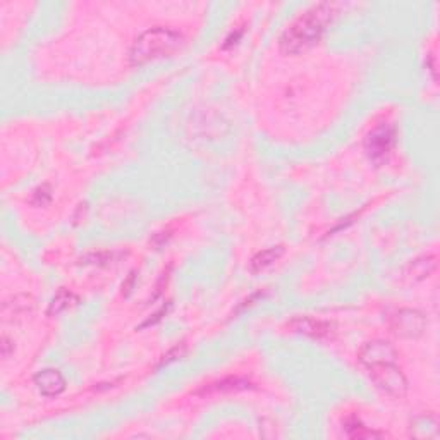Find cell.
I'll return each instance as SVG.
<instances>
[{"mask_svg": "<svg viewBox=\"0 0 440 440\" xmlns=\"http://www.w3.org/2000/svg\"><path fill=\"white\" fill-rule=\"evenodd\" d=\"M337 4L322 2L299 14L279 38V49L282 54L296 55L311 49L337 14Z\"/></svg>", "mask_w": 440, "mask_h": 440, "instance_id": "obj_1", "label": "cell"}, {"mask_svg": "<svg viewBox=\"0 0 440 440\" xmlns=\"http://www.w3.org/2000/svg\"><path fill=\"white\" fill-rule=\"evenodd\" d=\"M184 45V37L179 31L170 28H150L143 31L129 52V61L133 67H141L158 59L170 57L175 52L181 50Z\"/></svg>", "mask_w": 440, "mask_h": 440, "instance_id": "obj_2", "label": "cell"}, {"mask_svg": "<svg viewBox=\"0 0 440 440\" xmlns=\"http://www.w3.org/2000/svg\"><path fill=\"white\" fill-rule=\"evenodd\" d=\"M368 371H370V377L375 386L386 394L398 399L407 394V380L404 377L401 368L395 363H383V365L371 366L368 368Z\"/></svg>", "mask_w": 440, "mask_h": 440, "instance_id": "obj_3", "label": "cell"}, {"mask_svg": "<svg viewBox=\"0 0 440 440\" xmlns=\"http://www.w3.org/2000/svg\"><path fill=\"white\" fill-rule=\"evenodd\" d=\"M395 145V129L390 124H378L365 138V150L371 162L382 163Z\"/></svg>", "mask_w": 440, "mask_h": 440, "instance_id": "obj_4", "label": "cell"}, {"mask_svg": "<svg viewBox=\"0 0 440 440\" xmlns=\"http://www.w3.org/2000/svg\"><path fill=\"white\" fill-rule=\"evenodd\" d=\"M427 318L418 310H404L395 311L394 317H390V330L398 337L403 339H416L425 332Z\"/></svg>", "mask_w": 440, "mask_h": 440, "instance_id": "obj_5", "label": "cell"}, {"mask_svg": "<svg viewBox=\"0 0 440 440\" xmlns=\"http://www.w3.org/2000/svg\"><path fill=\"white\" fill-rule=\"evenodd\" d=\"M358 359L363 366L371 368L383 363H398V353L386 341H370L363 344L358 353Z\"/></svg>", "mask_w": 440, "mask_h": 440, "instance_id": "obj_6", "label": "cell"}, {"mask_svg": "<svg viewBox=\"0 0 440 440\" xmlns=\"http://www.w3.org/2000/svg\"><path fill=\"white\" fill-rule=\"evenodd\" d=\"M287 329L291 332H296V334L308 335V337L323 339L330 335L332 325L327 322H322V320H315L310 317H296L287 323Z\"/></svg>", "mask_w": 440, "mask_h": 440, "instance_id": "obj_7", "label": "cell"}, {"mask_svg": "<svg viewBox=\"0 0 440 440\" xmlns=\"http://www.w3.org/2000/svg\"><path fill=\"white\" fill-rule=\"evenodd\" d=\"M35 386L42 392L45 398H55V395L62 394L66 390V378L62 374L54 368H47V370L40 371L35 377Z\"/></svg>", "mask_w": 440, "mask_h": 440, "instance_id": "obj_8", "label": "cell"}, {"mask_svg": "<svg viewBox=\"0 0 440 440\" xmlns=\"http://www.w3.org/2000/svg\"><path fill=\"white\" fill-rule=\"evenodd\" d=\"M435 267H437V258L434 255H425V257H419L407 263V267L404 269V277L410 282L423 281L435 270Z\"/></svg>", "mask_w": 440, "mask_h": 440, "instance_id": "obj_9", "label": "cell"}, {"mask_svg": "<svg viewBox=\"0 0 440 440\" xmlns=\"http://www.w3.org/2000/svg\"><path fill=\"white\" fill-rule=\"evenodd\" d=\"M250 387V382L243 378H224L220 382L208 383V386L199 389L196 394L198 395H219V394H231V392H238V390H245Z\"/></svg>", "mask_w": 440, "mask_h": 440, "instance_id": "obj_10", "label": "cell"}, {"mask_svg": "<svg viewBox=\"0 0 440 440\" xmlns=\"http://www.w3.org/2000/svg\"><path fill=\"white\" fill-rule=\"evenodd\" d=\"M282 255H284V246H281V245L272 246V248H269V250L260 251V253H257L253 258H251L250 270L253 272V274H258V272L269 269L272 263L277 262V260L281 258Z\"/></svg>", "mask_w": 440, "mask_h": 440, "instance_id": "obj_11", "label": "cell"}, {"mask_svg": "<svg viewBox=\"0 0 440 440\" xmlns=\"http://www.w3.org/2000/svg\"><path fill=\"white\" fill-rule=\"evenodd\" d=\"M79 303V298L76 294L71 293V291L61 289L57 294L54 296V299L50 301L49 310H47V315L49 317H59V315L67 311L69 308L76 306Z\"/></svg>", "mask_w": 440, "mask_h": 440, "instance_id": "obj_12", "label": "cell"}, {"mask_svg": "<svg viewBox=\"0 0 440 440\" xmlns=\"http://www.w3.org/2000/svg\"><path fill=\"white\" fill-rule=\"evenodd\" d=\"M344 432L349 439H374V437H383V434H378V432L370 430V428L365 427L361 423V419L358 416H349L346 422L342 423Z\"/></svg>", "mask_w": 440, "mask_h": 440, "instance_id": "obj_13", "label": "cell"}, {"mask_svg": "<svg viewBox=\"0 0 440 440\" xmlns=\"http://www.w3.org/2000/svg\"><path fill=\"white\" fill-rule=\"evenodd\" d=\"M411 435L416 439H437L439 427L435 418H432V416L416 418L413 425H411Z\"/></svg>", "mask_w": 440, "mask_h": 440, "instance_id": "obj_14", "label": "cell"}, {"mask_svg": "<svg viewBox=\"0 0 440 440\" xmlns=\"http://www.w3.org/2000/svg\"><path fill=\"white\" fill-rule=\"evenodd\" d=\"M52 199V190L47 184H42V186H38L37 190L31 193V198H30V203L35 207H47L50 203Z\"/></svg>", "mask_w": 440, "mask_h": 440, "instance_id": "obj_15", "label": "cell"}, {"mask_svg": "<svg viewBox=\"0 0 440 440\" xmlns=\"http://www.w3.org/2000/svg\"><path fill=\"white\" fill-rule=\"evenodd\" d=\"M11 349H14V344L9 337H7V335H4L2 337V356H4V359L9 358L11 353H13Z\"/></svg>", "mask_w": 440, "mask_h": 440, "instance_id": "obj_16", "label": "cell"}, {"mask_svg": "<svg viewBox=\"0 0 440 440\" xmlns=\"http://www.w3.org/2000/svg\"><path fill=\"white\" fill-rule=\"evenodd\" d=\"M183 353H184V346H181V349H179V346H178V347H174V349H172L169 354L163 356V361H162V365H163V363H169V361H172V359H175L174 356H178V358H179V356H181Z\"/></svg>", "mask_w": 440, "mask_h": 440, "instance_id": "obj_17", "label": "cell"}]
</instances>
